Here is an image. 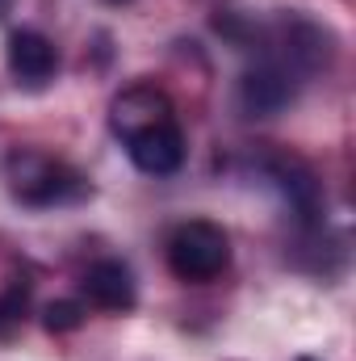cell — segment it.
<instances>
[{
  "label": "cell",
  "instance_id": "cell-11",
  "mask_svg": "<svg viewBox=\"0 0 356 361\" xmlns=\"http://www.w3.org/2000/svg\"><path fill=\"white\" fill-rule=\"evenodd\" d=\"M0 8H4V0H0Z\"/></svg>",
  "mask_w": 356,
  "mask_h": 361
},
{
  "label": "cell",
  "instance_id": "cell-2",
  "mask_svg": "<svg viewBox=\"0 0 356 361\" xmlns=\"http://www.w3.org/2000/svg\"><path fill=\"white\" fill-rule=\"evenodd\" d=\"M8 189L25 206H63V202H80L89 193V180L55 156L17 152L8 160Z\"/></svg>",
  "mask_w": 356,
  "mask_h": 361
},
{
  "label": "cell",
  "instance_id": "cell-10",
  "mask_svg": "<svg viewBox=\"0 0 356 361\" xmlns=\"http://www.w3.org/2000/svg\"><path fill=\"white\" fill-rule=\"evenodd\" d=\"M109 4H126V0H109Z\"/></svg>",
  "mask_w": 356,
  "mask_h": 361
},
{
  "label": "cell",
  "instance_id": "cell-4",
  "mask_svg": "<svg viewBox=\"0 0 356 361\" xmlns=\"http://www.w3.org/2000/svg\"><path fill=\"white\" fill-rule=\"evenodd\" d=\"M298 85H302V72H293L281 59L260 55V63L239 80V109L248 118H272L298 97Z\"/></svg>",
  "mask_w": 356,
  "mask_h": 361
},
{
  "label": "cell",
  "instance_id": "cell-3",
  "mask_svg": "<svg viewBox=\"0 0 356 361\" xmlns=\"http://www.w3.org/2000/svg\"><path fill=\"white\" fill-rule=\"evenodd\" d=\"M231 265V235L210 219H189L168 235V269L180 281L201 286Z\"/></svg>",
  "mask_w": 356,
  "mask_h": 361
},
{
  "label": "cell",
  "instance_id": "cell-9",
  "mask_svg": "<svg viewBox=\"0 0 356 361\" xmlns=\"http://www.w3.org/2000/svg\"><path fill=\"white\" fill-rule=\"evenodd\" d=\"M298 361H319V357H298Z\"/></svg>",
  "mask_w": 356,
  "mask_h": 361
},
{
  "label": "cell",
  "instance_id": "cell-6",
  "mask_svg": "<svg viewBox=\"0 0 356 361\" xmlns=\"http://www.w3.org/2000/svg\"><path fill=\"white\" fill-rule=\"evenodd\" d=\"M8 72L21 80V85H46L55 72H59V51L46 34L38 30H13L8 34Z\"/></svg>",
  "mask_w": 356,
  "mask_h": 361
},
{
  "label": "cell",
  "instance_id": "cell-8",
  "mask_svg": "<svg viewBox=\"0 0 356 361\" xmlns=\"http://www.w3.org/2000/svg\"><path fill=\"white\" fill-rule=\"evenodd\" d=\"M25 307H30V281H13L0 294V336H8L25 319Z\"/></svg>",
  "mask_w": 356,
  "mask_h": 361
},
{
  "label": "cell",
  "instance_id": "cell-1",
  "mask_svg": "<svg viewBox=\"0 0 356 361\" xmlns=\"http://www.w3.org/2000/svg\"><path fill=\"white\" fill-rule=\"evenodd\" d=\"M109 130L122 139L130 164L147 177H172L184 164V130L172 97L155 85H130L109 105Z\"/></svg>",
  "mask_w": 356,
  "mask_h": 361
},
{
  "label": "cell",
  "instance_id": "cell-7",
  "mask_svg": "<svg viewBox=\"0 0 356 361\" xmlns=\"http://www.w3.org/2000/svg\"><path fill=\"white\" fill-rule=\"evenodd\" d=\"M84 302H76V298H59V302H51L46 311H42V328L46 332H76L80 324H84Z\"/></svg>",
  "mask_w": 356,
  "mask_h": 361
},
{
  "label": "cell",
  "instance_id": "cell-5",
  "mask_svg": "<svg viewBox=\"0 0 356 361\" xmlns=\"http://www.w3.org/2000/svg\"><path fill=\"white\" fill-rule=\"evenodd\" d=\"M80 290H84V298H89L92 307L113 311V315L134 311V302H139V286H134L130 265H122V261H113V257H105V261L89 265L84 281H80Z\"/></svg>",
  "mask_w": 356,
  "mask_h": 361
}]
</instances>
